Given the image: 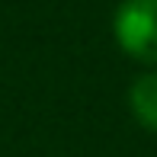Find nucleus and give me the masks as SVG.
Returning <instances> with one entry per match:
<instances>
[{
  "label": "nucleus",
  "instance_id": "obj_1",
  "mask_svg": "<svg viewBox=\"0 0 157 157\" xmlns=\"http://www.w3.org/2000/svg\"><path fill=\"white\" fill-rule=\"evenodd\" d=\"M112 32L128 58L157 64V0H122L112 16Z\"/></svg>",
  "mask_w": 157,
  "mask_h": 157
},
{
  "label": "nucleus",
  "instance_id": "obj_2",
  "mask_svg": "<svg viewBox=\"0 0 157 157\" xmlns=\"http://www.w3.org/2000/svg\"><path fill=\"white\" fill-rule=\"evenodd\" d=\"M128 106H132V116L138 119L147 132L157 135V71L138 77L128 90Z\"/></svg>",
  "mask_w": 157,
  "mask_h": 157
}]
</instances>
